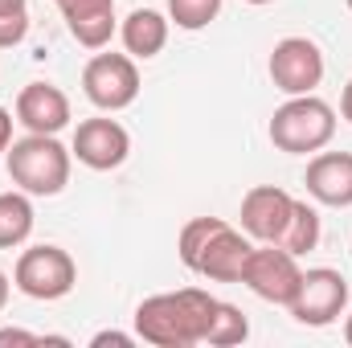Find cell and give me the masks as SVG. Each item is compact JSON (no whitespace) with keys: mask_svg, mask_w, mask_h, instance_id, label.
I'll list each match as a JSON object with an SVG mask.
<instances>
[{"mask_svg":"<svg viewBox=\"0 0 352 348\" xmlns=\"http://www.w3.org/2000/svg\"><path fill=\"white\" fill-rule=\"evenodd\" d=\"M291 316L307 328H328L332 320L344 316L349 307V279L332 266H316V270H303V283L295 291V299L287 303Z\"/></svg>","mask_w":352,"mask_h":348,"instance_id":"6","label":"cell"},{"mask_svg":"<svg viewBox=\"0 0 352 348\" xmlns=\"http://www.w3.org/2000/svg\"><path fill=\"white\" fill-rule=\"evenodd\" d=\"M303 184L320 205H352V152H320L307 164Z\"/></svg>","mask_w":352,"mask_h":348,"instance_id":"13","label":"cell"},{"mask_svg":"<svg viewBox=\"0 0 352 348\" xmlns=\"http://www.w3.org/2000/svg\"><path fill=\"white\" fill-rule=\"evenodd\" d=\"M33 234V205L29 193H0V250L21 246Z\"/></svg>","mask_w":352,"mask_h":348,"instance_id":"16","label":"cell"},{"mask_svg":"<svg viewBox=\"0 0 352 348\" xmlns=\"http://www.w3.org/2000/svg\"><path fill=\"white\" fill-rule=\"evenodd\" d=\"M37 345H50V336L25 332V328H0V348H37Z\"/></svg>","mask_w":352,"mask_h":348,"instance_id":"22","label":"cell"},{"mask_svg":"<svg viewBox=\"0 0 352 348\" xmlns=\"http://www.w3.org/2000/svg\"><path fill=\"white\" fill-rule=\"evenodd\" d=\"M70 152L78 156V164H87L94 173H111V168H119L127 160L131 135L115 119H102V115L98 119H82L78 131H74V148Z\"/></svg>","mask_w":352,"mask_h":348,"instance_id":"9","label":"cell"},{"mask_svg":"<svg viewBox=\"0 0 352 348\" xmlns=\"http://www.w3.org/2000/svg\"><path fill=\"white\" fill-rule=\"evenodd\" d=\"M246 336H250V320L242 316V307H234V303H221V299H217V312H213V320H209L205 345L234 348V345H242Z\"/></svg>","mask_w":352,"mask_h":348,"instance_id":"18","label":"cell"},{"mask_svg":"<svg viewBox=\"0 0 352 348\" xmlns=\"http://www.w3.org/2000/svg\"><path fill=\"white\" fill-rule=\"evenodd\" d=\"M12 283H16L21 295L50 303V299H62V295L74 291V283H78V266H74V259H70L62 246L41 242V246L21 250L16 270H12Z\"/></svg>","mask_w":352,"mask_h":348,"instance_id":"4","label":"cell"},{"mask_svg":"<svg viewBox=\"0 0 352 348\" xmlns=\"http://www.w3.org/2000/svg\"><path fill=\"white\" fill-rule=\"evenodd\" d=\"M16 119L37 135H58L70 123V98L54 83H29L16 94Z\"/></svg>","mask_w":352,"mask_h":348,"instance_id":"11","label":"cell"},{"mask_svg":"<svg viewBox=\"0 0 352 348\" xmlns=\"http://www.w3.org/2000/svg\"><path fill=\"white\" fill-rule=\"evenodd\" d=\"M82 90L98 111H123L140 94V70L131 54H94L82 70Z\"/></svg>","mask_w":352,"mask_h":348,"instance_id":"7","label":"cell"},{"mask_svg":"<svg viewBox=\"0 0 352 348\" xmlns=\"http://www.w3.org/2000/svg\"><path fill=\"white\" fill-rule=\"evenodd\" d=\"M221 12V0H168V17L176 21V29H205L209 21H217Z\"/></svg>","mask_w":352,"mask_h":348,"instance_id":"20","label":"cell"},{"mask_svg":"<svg viewBox=\"0 0 352 348\" xmlns=\"http://www.w3.org/2000/svg\"><path fill=\"white\" fill-rule=\"evenodd\" d=\"M340 115L352 123V78H349V87H344V94H340Z\"/></svg>","mask_w":352,"mask_h":348,"instance_id":"25","label":"cell"},{"mask_svg":"<svg viewBox=\"0 0 352 348\" xmlns=\"http://www.w3.org/2000/svg\"><path fill=\"white\" fill-rule=\"evenodd\" d=\"M107 345L131 348V345H135V336H127V332H115V328H107V332H94V336H90V348H107Z\"/></svg>","mask_w":352,"mask_h":348,"instance_id":"23","label":"cell"},{"mask_svg":"<svg viewBox=\"0 0 352 348\" xmlns=\"http://www.w3.org/2000/svg\"><path fill=\"white\" fill-rule=\"evenodd\" d=\"M29 33V8H0V50L21 45Z\"/></svg>","mask_w":352,"mask_h":348,"instance_id":"21","label":"cell"},{"mask_svg":"<svg viewBox=\"0 0 352 348\" xmlns=\"http://www.w3.org/2000/svg\"><path fill=\"white\" fill-rule=\"evenodd\" d=\"M0 8H25V0H0Z\"/></svg>","mask_w":352,"mask_h":348,"instance_id":"27","label":"cell"},{"mask_svg":"<svg viewBox=\"0 0 352 348\" xmlns=\"http://www.w3.org/2000/svg\"><path fill=\"white\" fill-rule=\"evenodd\" d=\"M54 4H62V0H54Z\"/></svg>","mask_w":352,"mask_h":348,"instance_id":"30","label":"cell"},{"mask_svg":"<svg viewBox=\"0 0 352 348\" xmlns=\"http://www.w3.org/2000/svg\"><path fill=\"white\" fill-rule=\"evenodd\" d=\"M270 83L283 94H311L324 83V54L307 37H283L270 50Z\"/></svg>","mask_w":352,"mask_h":348,"instance_id":"8","label":"cell"},{"mask_svg":"<svg viewBox=\"0 0 352 348\" xmlns=\"http://www.w3.org/2000/svg\"><path fill=\"white\" fill-rule=\"evenodd\" d=\"M344 340H349V345H352V316H349V320H344Z\"/></svg>","mask_w":352,"mask_h":348,"instance_id":"28","label":"cell"},{"mask_svg":"<svg viewBox=\"0 0 352 348\" xmlns=\"http://www.w3.org/2000/svg\"><path fill=\"white\" fill-rule=\"evenodd\" d=\"M66 17V29L74 33L78 45L102 50L115 33V0H62L58 4Z\"/></svg>","mask_w":352,"mask_h":348,"instance_id":"14","label":"cell"},{"mask_svg":"<svg viewBox=\"0 0 352 348\" xmlns=\"http://www.w3.org/2000/svg\"><path fill=\"white\" fill-rule=\"evenodd\" d=\"M242 283L266 299V303H291L299 283H303V270H299V259L274 242H263V246H250L246 254V266H242Z\"/></svg>","mask_w":352,"mask_h":348,"instance_id":"5","label":"cell"},{"mask_svg":"<svg viewBox=\"0 0 352 348\" xmlns=\"http://www.w3.org/2000/svg\"><path fill=\"white\" fill-rule=\"evenodd\" d=\"M349 8H352V0H349Z\"/></svg>","mask_w":352,"mask_h":348,"instance_id":"31","label":"cell"},{"mask_svg":"<svg viewBox=\"0 0 352 348\" xmlns=\"http://www.w3.org/2000/svg\"><path fill=\"white\" fill-rule=\"evenodd\" d=\"M221 226H226L221 217H192V221H188V226L180 230V242H176V250H180V262H184L188 270H192L197 254H201V250L209 246V238H213V234H217Z\"/></svg>","mask_w":352,"mask_h":348,"instance_id":"19","label":"cell"},{"mask_svg":"<svg viewBox=\"0 0 352 348\" xmlns=\"http://www.w3.org/2000/svg\"><path fill=\"white\" fill-rule=\"evenodd\" d=\"M270 144L287 156H307L332 144L336 135V111L316 94H291L270 115Z\"/></svg>","mask_w":352,"mask_h":348,"instance_id":"2","label":"cell"},{"mask_svg":"<svg viewBox=\"0 0 352 348\" xmlns=\"http://www.w3.org/2000/svg\"><path fill=\"white\" fill-rule=\"evenodd\" d=\"M4 303H8V274L0 270V312H4Z\"/></svg>","mask_w":352,"mask_h":348,"instance_id":"26","label":"cell"},{"mask_svg":"<svg viewBox=\"0 0 352 348\" xmlns=\"http://www.w3.org/2000/svg\"><path fill=\"white\" fill-rule=\"evenodd\" d=\"M8 176L29 197H58L70 180V152L58 144V135L29 131L25 140L8 144Z\"/></svg>","mask_w":352,"mask_h":348,"instance_id":"3","label":"cell"},{"mask_svg":"<svg viewBox=\"0 0 352 348\" xmlns=\"http://www.w3.org/2000/svg\"><path fill=\"white\" fill-rule=\"evenodd\" d=\"M213 312H217V299L201 287L148 295L135 307V332H140V340H148L156 348H192L205 345Z\"/></svg>","mask_w":352,"mask_h":348,"instance_id":"1","label":"cell"},{"mask_svg":"<svg viewBox=\"0 0 352 348\" xmlns=\"http://www.w3.org/2000/svg\"><path fill=\"white\" fill-rule=\"evenodd\" d=\"M8 144H12V115L0 107V152H8Z\"/></svg>","mask_w":352,"mask_h":348,"instance_id":"24","label":"cell"},{"mask_svg":"<svg viewBox=\"0 0 352 348\" xmlns=\"http://www.w3.org/2000/svg\"><path fill=\"white\" fill-rule=\"evenodd\" d=\"M246 4H274V0H246Z\"/></svg>","mask_w":352,"mask_h":348,"instance_id":"29","label":"cell"},{"mask_svg":"<svg viewBox=\"0 0 352 348\" xmlns=\"http://www.w3.org/2000/svg\"><path fill=\"white\" fill-rule=\"evenodd\" d=\"M291 209H295L291 193H283L278 184H254L242 197V230L254 242H278L291 221Z\"/></svg>","mask_w":352,"mask_h":348,"instance_id":"10","label":"cell"},{"mask_svg":"<svg viewBox=\"0 0 352 348\" xmlns=\"http://www.w3.org/2000/svg\"><path fill=\"white\" fill-rule=\"evenodd\" d=\"M246 254H250V242H246L230 221H226V226L209 238V246L197 254L192 270H197V274H205V279H213V283H242Z\"/></svg>","mask_w":352,"mask_h":348,"instance_id":"12","label":"cell"},{"mask_svg":"<svg viewBox=\"0 0 352 348\" xmlns=\"http://www.w3.org/2000/svg\"><path fill=\"white\" fill-rule=\"evenodd\" d=\"M119 33H123V50L131 58H144L148 62L168 41V17L156 12V8H135V12H127V21H123Z\"/></svg>","mask_w":352,"mask_h":348,"instance_id":"15","label":"cell"},{"mask_svg":"<svg viewBox=\"0 0 352 348\" xmlns=\"http://www.w3.org/2000/svg\"><path fill=\"white\" fill-rule=\"evenodd\" d=\"M274 246L291 250L295 259H299V254H307V250H316V246H320V213H316L307 201H295L291 221H287V230H283V238H278Z\"/></svg>","mask_w":352,"mask_h":348,"instance_id":"17","label":"cell"}]
</instances>
